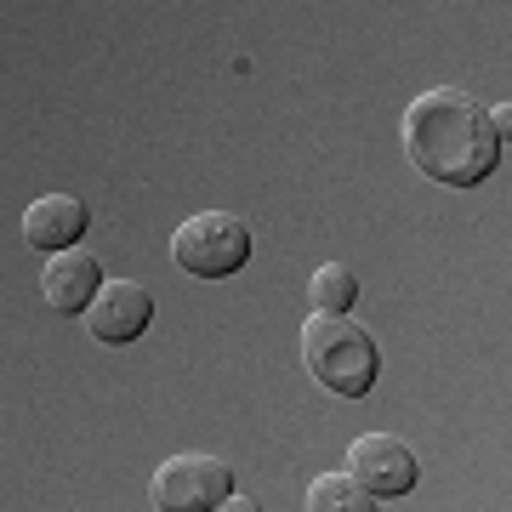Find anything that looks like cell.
I'll return each instance as SVG.
<instances>
[{
  "mask_svg": "<svg viewBox=\"0 0 512 512\" xmlns=\"http://www.w3.org/2000/svg\"><path fill=\"white\" fill-rule=\"evenodd\" d=\"M171 262L188 279H228L251 262V228L234 211H194L171 234Z\"/></svg>",
  "mask_w": 512,
  "mask_h": 512,
  "instance_id": "3957f363",
  "label": "cell"
},
{
  "mask_svg": "<svg viewBox=\"0 0 512 512\" xmlns=\"http://www.w3.org/2000/svg\"><path fill=\"white\" fill-rule=\"evenodd\" d=\"M148 495H154L160 512H217L234 495V473L217 456H194L188 450V456H171L154 467Z\"/></svg>",
  "mask_w": 512,
  "mask_h": 512,
  "instance_id": "277c9868",
  "label": "cell"
},
{
  "mask_svg": "<svg viewBox=\"0 0 512 512\" xmlns=\"http://www.w3.org/2000/svg\"><path fill=\"white\" fill-rule=\"evenodd\" d=\"M348 473L359 478L376 501H393V495L416 490L421 461H416V450L404 439H393V433H359V439L348 444Z\"/></svg>",
  "mask_w": 512,
  "mask_h": 512,
  "instance_id": "5b68a950",
  "label": "cell"
},
{
  "mask_svg": "<svg viewBox=\"0 0 512 512\" xmlns=\"http://www.w3.org/2000/svg\"><path fill=\"white\" fill-rule=\"evenodd\" d=\"M404 154L433 183L478 188L501 165V137H495V120L478 97L439 86V92H421L404 109Z\"/></svg>",
  "mask_w": 512,
  "mask_h": 512,
  "instance_id": "6da1fadb",
  "label": "cell"
},
{
  "mask_svg": "<svg viewBox=\"0 0 512 512\" xmlns=\"http://www.w3.org/2000/svg\"><path fill=\"white\" fill-rule=\"evenodd\" d=\"M217 512H262V507H256L251 495H239V490H234V495H228V501H222Z\"/></svg>",
  "mask_w": 512,
  "mask_h": 512,
  "instance_id": "7c38bea8",
  "label": "cell"
},
{
  "mask_svg": "<svg viewBox=\"0 0 512 512\" xmlns=\"http://www.w3.org/2000/svg\"><path fill=\"white\" fill-rule=\"evenodd\" d=\"M86 228H92V211H86V200H74V194H40V200L23 211V239L46 256L74 251V245L86 239Z\"/></svg>",
  "mask_w": 512,
  "mask_h": 512,
  "instance_id": "52a82bcc",
  "label": "cell"
},
{
  "mask_svg": "<svg viewBox=\"0 0 512 512\" xmlns=\"http://www.w3.org/2000/svg\"><path fill=\"white\" fill-rule=\"evenodd\" d=\"M490 120H495V137L507 143V137H512V103H495V109H490Z\"/></svg>",
  "mask_w": 512,
  "mask_h": 512,
  "instance_id": "8fae6325",
  "label": "cell"
},
{
  "mask_svg": "<svg viewBox=\"0 0 512 512\" xmlns=\"http://www.w3.org/2000/svg\"><path fill=\"white\" fill-rule=\"evenodd\" d=\"M308 512H376V495L353 473H319L308 484Z\"/></svg>",
  "mask_w": 512,
  "mask_h": 512,
  "instance_id": "9c48e42d",
  "label": "cell"
},
{
  "mask_svg": "<svg viewBox=\"0 0 512 512\" xmlns=\"http://www.w3.org/2000/svg\"><path fill=\"white\" fill-rule=\"evenodd\" d=\"M302 365L319 387L342 393V399H365L376 376H382V353L359 319L348 313H313L302 325Z\"/></svg>",
  "mask_w": 512,
  "mask_h": 512,
  "instance_id": "7a4b0ae2",
  "label": "cell"
},
{
  "mask_svg": "<svg viewBox=\"0 0 512 512\" xmlns=\"http://www.w3.org/2000/svg\"><path fill=\"white\" fill-rule=\"evenodd\" d=\"M308 296H313V313H348L359 302V274L348 262H325V268H313Z\"/></svg>",
  "mask_w": 512,
  "mask_h": 512,
  "instance_id": "30bf717a",
  "label": "cell"
},
{
  "mask_svg": "<svg viewBox=\"0 0 512 512\" xmlns=\"http://www.w3.org/2000/svg\"><path fill=\"white\" fill-rule=\"evenodd\" d=\"M148 319H154L148 285H137V279H109V285L97 291L92 313H86V330H92V342L126 348V342H137V336L148 330Z\"/></svg>",
  "mask_w": 512,
  "mask_h": 512,
  "instance_id": "8992f818",
  "label": "cell"
},
{
  "mask_svg": "<svg viewBox=\"0 0 512 512\" xmlns=\"http://www.w3.org/2000/svg\"><path fill=\"white\" fill-rule=\"evenodd\" d=\"M109 279H103V268H97L92 251H57L52 262H46V274H40V296L52 302L57 313H92L97 291H103Z\"/></svg>",
  "mask_w": 512,
  "mask_h": 512,
  "instance_id": "ba28073f",
  "label": "cell"
}]
</instances>
